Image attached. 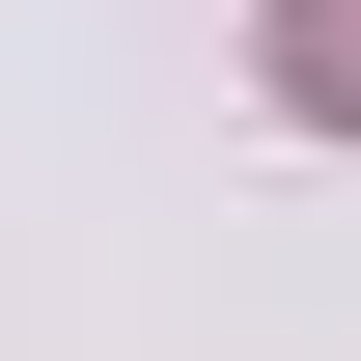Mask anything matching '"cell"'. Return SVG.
<instances>
[{
    "label": "cell",
    "mask_w": 361,
    "mask_h": 361,
    "mask_svg": "<svg viewBox=\"0 0 361 361\" xmlns=\"http://www.w3.org/2000/svg\"><path fill=\"white\" fill-rule=\"evenodd\" d=\"M278 111H334V139H361V0H278Z\"/></svg>",
    "instance_id": "obj_1"
}]
</instances>
